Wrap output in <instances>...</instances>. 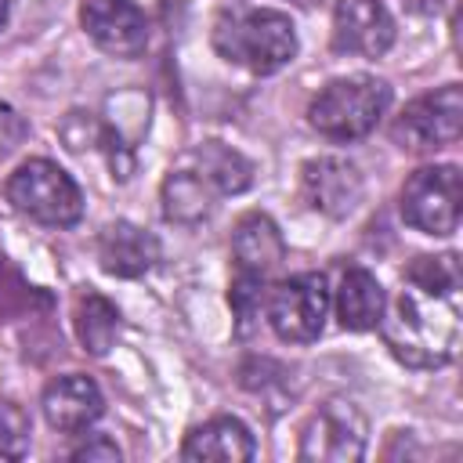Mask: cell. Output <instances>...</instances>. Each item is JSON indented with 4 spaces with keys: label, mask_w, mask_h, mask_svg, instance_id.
Returning a JSON list of instances; mask_svg holds the SVG:
<instances>
[{
    "label": "cell",
    "mask_w": 463,
    "mask_h": 463,
    "mask_svg": "<svg viewBox=\"0 0 463 463\" xmlns=\"http://www.w3.org/2000/svg\"><path fill=\"white\" fill-rule=\"evenodd\" d=\"M362 174L344 156H318L300 166V192L311 210L326 217H347L362 203Z\"/></svg>",
    "instance_id": "cell-9"
},
{
    "label": "cell",
    "mask_w": 463,
    "mask_h": 463,
    "mask_svg": "<svg viewBox=\"0 0 463 463\" xmlns=\"http://www.w3.org/2000/svg\"><path fill=\"white\" fill-rule=\"evenodd\" d=\"M387 105H391V87L383 80L344 76V80L326 83L315 94L307 119L329 141H354V137H365L380 123Z\"/></svg>",
    "instance_id": "cell-3"
},
{
    "label": "cell",
    "mask_w": 463,
    "mask_h": 463,
    "mask_svg": "<svg viewBox=\"0 0 463 463\" xmlns=\"http://www.w3.org/2000/svg\"><path fill=\"white\" fill-rule=\"evenodd\" d=\"M232 257H235V271L268 279L286 260V239L268 213L253 210V213L239 217V224L232 232Z\"/></svg>",
    "instance_id": "cell-13"
},
{
    "label": "cell",
    "mask_w": 463,
    "mask_h": 463,
    "mask_svg": "<svg viewBox=\"0 0 463 463\" xmlns=\"http://www.w3.org/2000/svg\"><path fill=\"white\" fill-rule=\"evenodd\" d=\"M264 282H268V279H257V275H242V271H235V282H232L228 300H232V311H235V329H239V336H250L253 322H257V318H260V311H264V300H268Z\"/></svg>",
    "instance_id": "cell-20"
},
{
    "label": "cell",
    "mask_w": 463,
    "mask_h": 463,
    "mask_svg": "<svg viewBox=\"0 0 463 463\" xmlns=\"http://www.w3.org/2000/svg\"><path fill=\"white\" fill-rule=\"evenodd\" d=\"M7 11H11V0H0V29H4V22H7Z\"/></svg>",
    "instance_id": "cell-23"
},
{
    "label": "cell",
    "mask_w": 463,
    "mask_h": 463,
    "mask_svg": "<svg viewBox=\"0 0 463 463\" xmlns=\"http://www.w3.org/2000/svg\"><path fill=\"white\" fill-rule=\"evenodd\" d=\"M80 22H83L87 36L105 54L134 58L145 51L148 29H145V14L134 0H83Z\"/></svg>",
    "instance_id": "cell-10"
},
{
    "label": "cell",
    "mask_w": 463,
    "mask_h": 463,
    "mask_svg": "<svg viewBox=\"0 0 463 463\" xmlns=\"http://www.w3.org/2000/svg\"><path fill=\"white\" fill-rule=\"evenodd\" d=\"M326 311H329V286H326L322 271L293 275V279L279 282L264 300V315H268L275 336L286 344L315 340L326 326Z\"/></svg>",
    "instance_id": "cell-5"
},
{
    "label": "cell",
    "mask_w": 463,
    "mask_h": 463,
    "mask_svg": "<svg viewBox=\"0 0 463 463\" xmlns=\"http://www.w3.org/2000/svg\"><path fill=\"white\" fill-rule=\"evenodd\" d=\"M394 43V22L380 0H336L333 47L340 54L376 58Z\"/></svg>",
    "instance_id": "cell-11"
},
{
    "label": "cell",
    "mask_w": 463,
    "mask_h": 463,
    "mask_svg": "<svg viewBox=\"0 0 463 463\" xmlns=\"http://www.w3.org/2000/svg\"><path fill=\"white\" fill-rule=\"evenodd\" d=\"M463 134V90L459 83H449L434 94L416 98L405 105V112L394 119L391 137L409 152H430L459 141Z\"/></svg>",
    "instance_id": "cell-7"
},
{
    "label": "cell",
    "mask_w": 463,
    "mask_h": 463,
    "mask_svg": "<svg viewBox=\"0 0 463 463\" xmlns=\"http://www.w3.org/2000/svg\"><path fill=\"white\" fill-rule=\"evenodd\" d=\"M402 217L427 235H452L459 224V170L441 163L409 174L402 188Z\"/></svg>",
    "instance_id": "cell-8"
},
{
    "label": "cell",
    "mask_w": 463,
    "mask_h": 463,
    "mask_svg": "<svg viewBox=\"0 0 463 463\" xmlns=\"http://www.w3.org/2000/svg\"><path fill=\"white\" fill-rule=\"evenodd\" d=\"M7 203L54 228H69L83 217V195L76 181L51 159H25L11 177H7Z\"/></svg>",
    "instance_id": "cell-4"
},
{
    "label": "cell",
    "mask_w": 463,
    "mask_h": 463,
    "mask_svg": "<svg viewBox=\"0 0 463 463\" xmlns=\"http://www.w3.org/2000/svg\"><path fill=\"white\" fill-rule=\"evenodd\" d=\"M297 4H304V7H311V4H318V0H297Z\"/></svg>",
    "instance_id": "cell-24"
},
{
    "label": "cell",
    "mask_w": 463,
    "mask_h": 463,
    "mask_svg": "<svg viewBox=\"0 0 463 463\" xmlns=\"http://www.w3.org/2000/svg\"><path fill=\"white\" fill-rule=\"evenodd\" d=\"M72 459H119V445L109 441V438H94V441H83Z\"/></svg>",
    "instance_id": "cell-22"
},
{
    "label": "cell",
    "mask_w": 463,
    "mask_h": 463,
    "mask_svg": "<svg viewBox=\"0 0 463 463\" xmlns=\"http://www.w3.org/2000/svg\"><path fill=\"white\" fill-rule=\"evenodd\" d=\"M188 170H195L213 192H242L253 181V166L246 156H239L235 148L221 145V141H206L195 152H188Z\"/></svg>",
    "instance_id": "cell-17"
},
{
    "label": "cell",
    "mask_w": 463,
    "mask_h": 463,
    "mask_svg": "<svg viewBox=\"0 0 463 463\" xmlns=\"http://www.w3.org/2000/svg\"><path fill=\"white\" fill-rule=\"evenodd\" d=\"M213 51L257 76H271L297 54V33L289 14L257 7V11H221L213 22Z\"/></svg>",
    "instance_id": "cell-2"
},
{
    "label": "cell",
    "mask_w": 463,
    "mask_h": 463,
    "mask_svg": "<svg viewBox=\"0 0 463 463\" xmlns=\"http://www.w3.org/2000/svg\"><path fill=\"white\" fill-rule=\"evenodd\" d=\"M383 344L412 369H438L459 347V264L445 257H416L405 271L387 318H380Z\"/></svg>",
    "instance_id": "cell-1"
},
{
    "label": "cell",
    "mask_w": 463,
    "mask_h": 463,
    "mask_svg": "<svg viewBox=\"0 0 463 463\" xmlns=\"http://www.w3.org/2000/svg\"><path fill=\"white\" fill-rule=\"evenodd\" d=\"M213 210V188L195 170H170L163 181V217L170 224H199Z\"/></svg>",
    "instance_id": "cell-18"
},
{
    "label": "cell",
    "mask_w": 463,
    "mask_h": 463,
    "mask_svg": "<svg viewBox=\"0 0 463 463\" xmlns=\"http://www.w3.org/2000/svg\"><path fill=\"white\" fill-rule=\"evenodd\" d=\"M184 459H217V463H242L253 459V438L235 416H217L195 427L181 449Z\"/></svg>",
    "instance_id": "cell-15"
},
{
    "label": "cell",
    "mask_w": 463,
    "mask_h": 463,
    "mask_svg": "<svg viewBox=\"0 0 463 463\" xmlns=\"http://www.w3.org/2000/svg\"><path fill=\"white\" fill-rule=\"evenodd\" d=\"M369 423L358 405L344 398L322 402L300 430V459L307 463H351L365 456Z\"/></svg>",
    "instance_id": "cell-6"
},
{
    "label": "cell",
    "mask_w": 463,
    "mask_h": 463,
    "mask_svg": "<svg viewBox=\"0 0 463 463\" xmlns=\"http://www.w3.org/2000/svg\"><path fill=\"white\" fill-rule=\"evenodd\" d=\"M98 260L109 275L137 279L159 260V242L152 232H145L130 221H112L98 235Z\"/></svg>",
    "instance_id": "cell-14"
},
{
    "label": "cell",
    "mask_w": 463,
    "mask_h": 463,
    "mask_svg": "<svg viewBox=\"0 0 463 463\" xmlns=\"http://www.w3.org/2000/svg\"><path fill=\"white\" fill-rule=\"evenodd\" d=\"M29 452V416L18 402L0 398V459H22Z\"/></svg>",
    "instance_id": "cell-21"
},
{
    "label": "cell",
    "mask_w": 463,
    "mask_h": 463,
    "mask_svg": "<svg viewBox=\"0 0 463 463\" xmlns=\"http://www.w3.org/2000/svg\"><path fill=\"white\" fill-rule=\"evenodd\" d=\"M336 318L344 329L365 333L376 329L383 318V289L376 282V275H369L365 268H347L336 289Z\"/></svg>",
    "instance_id": "cell-16"
},
{
    "label": "cell",
    "mask_w": 463,
    "mask_h": 463,
    "mask_svg": "<svg viewBox=\"0 0 463 463\" xmlns=\"http://www.w3.org/2000/svg\"><path fill=\"white\" fill-rule=\"evenodd\" d=\"M101 409H105V402H101L98 383L90 376H80V373L58 376L43 391V416L61 434L87 430L101 416Z\"/></svg>",
    "instance_id": "cell-12"
},
{
    "label": "cell",
    "mask_w": 463,
    "mask_h": 463,
    "mask_svg": "<svg viewBox=\"0 0 463 463\" xmlns=\"http://www.w3.org/2000/svg\"><path fill=\"white\" fill-rule=\"evenodd\" d=\"M119 333V311L101 293H80L76 300V336L90 354H105Z\"/></svg>",
    "instance_id": "cell-19"
}]
</instances>
